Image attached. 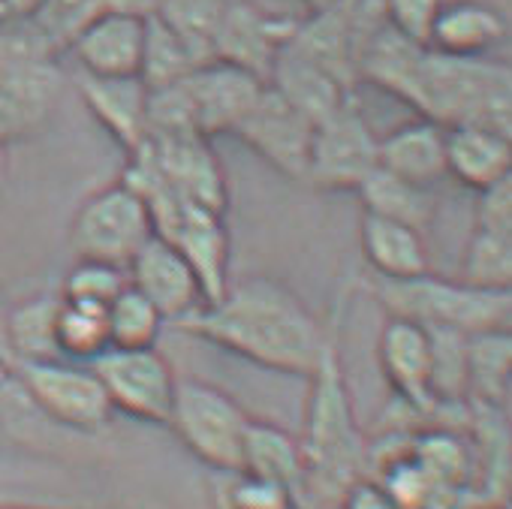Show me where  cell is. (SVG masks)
Returning a JSON list of instances; mask_svg holds the SVG:
<instances>
[{"mask_svg": "<svg viewBox=\"0 0 512 509\" xmlns=\"http://www.w3.org/2000/svg\"><path fill=\"white\" fill-rule=\"evenodd\" d=\"M232 0H157L154 16L166 22L202 61H211V37Z\"/></svg>", "mask_w": 512, "mask_h": 509, "instance_id": "cell-33", "label": "cell"}, {"mask_svg": "<svg viewBox=\"0 0 512 509\" xmlns=\"http://www.w3.org/2000/svg\"><path fill=\"white\" fill-rule=\"evenodd\" d=\"M335 509H401L395 503V497L386 491V485L380 479H374L371 473H365L362 479H356L338 500Z\"/></svg>", "mask_w": 512, "mask_h": 509, "instance_id": "cell-37", "label": "cell"}, {"mask_svg": "<svg viewBox=\"0 0 512 509\" xmlns=\"http://www.w3.org/2000/svg\"><path fill=\"white\" fill-rule=\"evenodd\" d=\"M359 241H362V257L371 269V278L410 281V278L431 272L425 238L419 229L407 223L362 214Z\"/></svg>", "mask_w": 512, "mask_h": 509, "instance_id": "cell-21", "label": "cell"}, {"mask_svg": "<svg viewBox=\"0 0 512 509\" xmlns=\"http://www.w3.org/2000/svg\"><path fill=\"white\" fill-rule=\"evenodd\" d=\"M446 175L473 193L512 178V136L485 127H446Z\"/></svg>", "mask_w": 512, "mask_h": 509, "instance_id": "cell-23", "label": "cell"}, {"mask_svg": "<svg viewBox=\"0 0 512 509\" xmlns=\"http://www.w3.org/2000/svg\"><path fill=\"white\" fill-rule=\"evenodd\" d=\"M7 169H10V142L0 139V184L7 178Z\"/></svg>", "mask_w": 512, "mask_h": 509, "instance_id": "cell-40", "label": "cell"}, {"mask_svg": "<svg viewBox=\"0 0 512 509\" xmlns=\"http://www.w3.org/2000/svg\"><path fill=\"white\" fill-rule=\"evenodd\" d=\"M4 4H7L13 19H28V16H34L46 4V0H4Z\"/></svg>", "mask_w": 512, "mask_h": 509, "instance_id": "cell-39", "label": "cell"}, {"mask_svg": "<svg viewBox=\"0 0 512 509\" xmlns=\"http://www.w3.org/2000/svg\"><path fill=\"white\" fill-rule=\"evenodd\" d=\"M190 118L199 136H232L241 118L253 109L256 97L263 94L266 82L235 70L220 61H205L187 79H181Z\"/></svg>", "mask_w": 512, "mask_h": 509, "instance_id": "cell-15", "label": "cell"}, {"mask_svg": "<svg viewBox=\"0 0 512 509\" xmlns=\"http://www.w3.org/2000/svg\"><path fill=\"white\" fill-rule=\"evenodd\" d=\"M512 338L509 329L467 335V404L509 413Z\"/></svg>", "mask_w": 512, "mask_h": 509, "instance_id": "cell-25", "label": "cell"}, {"mask_svg": "<svg viewBox=\"0 0 512 509\" xmlns=\"http://www.w3.org/2000/svg\"><path fill=\"white\" fill-rule=\"evenodd\" d=\"M238 470L281 482L305 503V458H302L299 434L287 431L278 422L250 416Z\"/></svg>", "mask_w": 512, "mask_h": 509, "instance_id": "cell-24", "label": "cell"}, {"mask_svg": "<svg viewBox=\"0 0 512 509\" xmlns=\"http://www.w3.org/2000/svg\"><path fill=\"white\" fill-rule=\"evenodd\" d=\"M151 235L154 223L148 205L124 178L94 190L70 223V247L76 257L115 263L121 269H127Z\"/></svg>", "mask_w": 512, "mask_h": 509, "instance_id": "cell-7", "label": "cell"}, {"mask_svg": "<svg viewBox=\"0 0 512 509\" xmlns=\"http://www.w3.org/2000/svg\"><path fill=\"white\" fill-rule=\"evenodd\" d=\"M476 509H503V506H476Z\"/></svg>", "mask_w": 512, "mask_h": 509, "instance_id": "cell-44", "label": "cell"}, {"mask_svg": "<svg viewBox=\"0 0 512 509\" xmlns=\"http://www.w3.org/2000/svg\"><path fill=\"white\" fill-rule=\"evenodd\" d=\"M356 290L359 281L353 275L338 287V299L326 317V344L308 377L305 425L299 434L305 458V509H335L341 494L368 473V437L359 425L341 356L344 317Z\"/></svg>", "mask_w": 512, "mask_h": 509, "instance_id": "cell-2", "label": "cell"}, {"mask_svg": "<svg viewBox=\"0 0 512 509\" xmlns=\"http://www.w3.org/2000/svg\"><path fill=\"white\" fill-rule=\"evenodd\" d=\"M232 136L284 178L305 181L314 121L290 106L272 85L263 88V94L256 97L253 109L241 118Z\"/></svg>", "mask_w": 512, "mask_h": 509, "instance_id": "cell-12", "label": "cell"}, {"mask_svg": "<svg viewBox=\"0 0 512 509\" xmlns=\"http://www.w3.org/2000/svg\"><path fill=\"white\" fill-rule=\"evenodd\" d=\"M10 374H13L10 368H4V365H0V389H4V383L10 380ZM0 443H4V440H0Z\"/></svg>", "mask_w": 512, "mask_h": 509, "instance_id": "cell-42", "label": "cell"}, {"mask_svg": "<svg viewBox=\"0 0 512 509\" xmlns=\"http://www.w3.org/2000/svg\"><path fill=\"white\" fill-rule=\"evenodd\" d=\"M55 341H58V356L61 359H67V362H94L103 350H109L106 308L61 299Z\"/></svg>", "mask_w": 512, "mask_h": 509, "instance_id": "cell-32", "label": "cell"}, {"mask_svg": "<svg viewBox=\"0 0 512 509\" xmlns=\"http://www.w3.org/2000/svg\"><path fill=\"white\" fill-rule=\"evenodd\" d=\"M377 359L386 383L395 392V401L413 410L425 425L437 422L440 410L431 392V371H434L431 332L419 323L386 317L377 341Z\"/></svg>", "mask_w": 512, "mask_h": 509, "instance_id": "cell-14", "label": "cell"}, {"mask_svg": "<svg viewBox=\"0 0 512 509\" xmlns=\"http://www.w3.org/2000/svg\"><path fill=\"white\" fill-rule=\"evenodd\" d=\"M440 7H443V0H383L386 25L419 46L428 43L431 25Z\"/></svg>", "mask_w": 512, "mask_h": 509, "instance_id": "cell-35", "label": "cell"}, {"mask_svg": "<svg viewBox=\"0 0 512 509\" xmlns=\"http://www.w3.org/2000/svg\"><path fill=\"white\" fill-rule=\"evenodd\" d=\"M266 85H272L290 106H296L308 121H314V127L356 97V91L341 85L311 58L299 55L290 43L278 55Z\"/></svg>", "mask_w": 512, "mask_h": 509, "instance_id": "cell-22", "label": "cell"}, {"mask_svg": "<svg viewBox=\"0 0 512 509\" xmlns=\"http://www.w3.org/2000/svg\"><path fill=\"white\" fill-rule=\"evenodd\" d=\"M127 284H130L127 281V269H121L115 263H103V260H82V257H76V263L64 275V284H61L58 296L64 302L109 308Z\"/></svg>", "mask_w": 512, "mask_h": 509, "instance_id": "cell-34", "label": "cell"}, {"mask_svg": "<svg viewBox=\"0 0 512 509\" xmlns=\"http://www.w3.org/2000/svg\"><path fill=\"white\" fill-rule=\"evenodd\" d=\"M476 196L479 199H476V223L473 226L512 235V178H503Z\"/></svg>", "mask_w": 512, "mask_h": 509, "instance_id": "cell-36", "label": "cell"}, {"mask_svg": "<svg viewBox=\"0 0 512 509\" xmlns=\"http://www.w3.org/2000/svg\"><path fill=\"white\" fill-rule=\"evenodd\" d=\"M13 16H10V10H7V4H4V0H0V28H4L7 22H10Z\"/></svg>", "mask_w": 512, "mask_h": 509, "instance_id": "cell-41", "label": "cell"}, {"mask_svg": "<svg viewBox=\"0 0 512 509\" xmlns=\"http://www.w3.org/2000/svg\"><path fill=\"white\" fill-rule=\"evenodd\" d=\"M377 166L419 187H431L446 178V127L413 118L377 142Z\"/></svg>", "mask_w": 512, "mask_h": 509, "instance_id": "cell-19", "label": "cell"}, {"mask_svg": "<svg viewBox=\"0 0 512 509\" xmlns=\"http://www.w3.org/2000/svg\"><path fill=\"white\" fill-rule=\"evenodd\" d=\"M175 329L256 368L305 380L317 368L329 332L326 320L272 275H247L229 284L217 302L196 308Z\"/></svg>", "mask_w": 512, "mask_h": 509, "instance_id": "cell-1", "label": "cell"}, {"mask_svg": "<svg viewBox=\"0 0 512 509\" xmlns=\"http://www.w3.org/2000/svg\"><path fill=\"white\" fill-rule=\"evenodd\" d=\"M211 506L214 509H305V503L287 485L247 470L214 473Z\"/></svg>", "mask_w": 512, "mask_h": 509, "instance_id": "cell-30", "label": "cell"}, {"mask_svg": "<svg viewBox=\"0 0 512 509\" xmlns=\"http://www.w3.org/2000/svg\"><path fill=\"white\" fill-rule=\"evenodd\" d=\"M64 94L58 55L37 37L28 19L0 28V139H34L52 121Z\"/></svg>", "mask_w": 512, "mask_h": 509, "instance_id": "cell-5", "label": "cell"}, {"mask_svg": "<svg viewBox=\"0 0 512 509\" xmlns=\"http://www.w3.org/2000/svg\"><path fill=\"white\" fill-rule=\"evenodd\" d=\"M205 61L157 16L145 19V49H142V67L139 79L148 91L169 88L181 79H187L196 67Z\"/></svg>", "mask_w": 512, "mask_h": 509, "instance_id": "cell-28", "label": "cell"}, {"mask_svg": "<svg viewBox=\"0 0 512 509\" xmlns=\"http://www.w3.org/2000/svg\"><path fill=\"white\" fill-rule=\"evenodd\" d=\"M0 509H31V506H0Z\"/></svg>", "mask_w": 512, "mask_h": 509, "instance_id": "cell-43", "label": "cell"}, {"mask_svg": "<svg viewBox=\"0 0 512 509\" xmlns=\"http://www.w3.org/2000/svg\"><path fill=\"white\" fill-rule=\"evenodd\" d=\"M250 413L220 386L199 377H178L166 428L181 446L214 473L241 467V446Z\"/></svg>", "mask_w": 512, "mask_h": 509, "instance_id": "cell-6", "label": "cell"}, {"mask_svg": "<svg viewBox=\"0 0 512 509\" xmlns=\"http://www.w3.org/2000/svg\"><path fill=\"white\" fill-rule=\"evenodd\" d=\"M458 281L479 290H512V235L473 226Z\"/></svg>", "mask_w": 512, "mask_h": 509, "instance_id": "cell-29", "label": "cell"}, {"mask_svg": "<svg viewBox=\"0 0 512 509\" xmlns=\"http://www.w3.org/2000/svg\"><path fill=\"white\" fill-rule=\"evenodd\" d=\"M145 49V19L127 13H109L94 19L70 46L85 76L130 79L139 76Z\"/></svg>", "mask_w": 512, "mask_h": 509, "instance_id": "cell-17", "label": "cell"}, {"mask_svg": "<svg viewBox=\"0 0 512 509\" xmlns=\"http://www.w3.org/2000/svg\"><path fill=\"white\" fill-rule=\"evenodd\" d=\"M58 311H61L58 293H40L7 308V338H10V353L16 365L61 359L58 341H55Z\"/></svg>", "mask_w": 512, "mask_h": 509, "instance_id": "cell-27", "label": "cell"}, {"mask_svg": "<svg viewBox=\"0 0 512 509\" xmlns=\"http://www.w3.org/2000/svg\"><path fill=\"white\" fill-rule=\"evenodd\" d=\"M91 371L103 383L115 413H124L148 425L169 422L178 377L157 347H142V350L109 347L91 362Z\"/></svg>", "mask_w": 512, "mask_h": 509, "instance_id": "cell-9", "label": "cell"}, {"mask_svg": "<svg viewBox=\"0 0 512 509\" xmlns=\"http://www.w3.org/2000/svg\"><path fill=\"white\" fill-rule=\"evenodd\" d=\"M136 151L148 157L154 172L181 199L202 205L214 214H226V205H229L226 172L211 148V139L199 133L145 136Z\"/></svg>", "mask_w": 512, "mask_h": 509, "instance_id": "cell-13", "label": "cell"}, {"mask_svg": "<svg viewBox=\"0 0 512 509\" xmlns=\"http://www.w3.org/2000/svg\"><path fill=\"white\" fill-rule=\"evenodd\" d=\"M106 326H109V347L142 350V347H157L166 320L136 287L127 284L118 293V299L106 308Z\"/></svg>", "mask_w": 512, "mask_h": 509, "instance_id": "cell-31", "label": "cell"}, {"mask_svg": "<svg viewBox=\"0 0 512 509\" xmlns=\"http://www.w3.org/2000/svg\"><path fill=\"white\" fill-rule=\"evenodd\" d=\"M0 365L13 371V353H10V338H7V305L0 299Z\"/></svg>", "mask_w": 512, "mask_h": 509, "instance_id": "cell-38", "label": "cell"}, {"mask_svg": "<svg viewBox=\"0 0 512 509\" xmlns=\"http://www.w3.org/2000/svg\"><path fill=\"white\" fill-rule=\"evenodd\" d=\"M362 290L386 311L425 329H449L461 335L512 329V290H479L464 281L419 275L410 281H359Z\"/></svg>", "mask_w": 512, "mask_h": 509, "instance_id": "cell-4", "label": "cell"}, {"mask_svg": "<svg viewBox=\"0 0 512 509\" xmlns=\"http://www.w3.org/2000/svg\"><path fill=\"white\" fill-rule=\"evenodd\" d=\"M506 37V19L485 0H443L428 49L449 58H485Z\"/></svg>", "mask_w": 512, "mask_h": 509, "instance_id": "cell-20", "label": "cell"}, {"mask_svg": "<svg viewBox=\"0 0 512 509\" xmlns=\"http://www.w3.org/2000/svg\"><path fill=\"white\" fill-rule=\"evenodd\" d=\"M377 142L380 136L353 97L314 127L305 181L326 193H356L377 169Z\"/></svg>", "mask_w": 512, "mask_h": 509, "instance_id": "cell-10", "label": "cell"}, {"mask_svg": "<svg viewBox=\"0 0 512 509\" xmlns=\"http://www.w3.org/2000/svg\"><path fill=\"white\" fill-rule=\"evenodd\" d=\"M356 193L365 205V214L407 223L419 232H425L431 226L434 211H437V199H434L431 187L410 184L380 166L362 181V187Z\"/></svg>", "mask_w": 512, "mask_h": 509, "instance_id": "cell-26", "label": "cell"}, {"mask_svg": "<svg viewBox=\"0 0 512 509\" xmlns=\"http://www.w3.org/2000/svg\"><path fill=\"white\" fill-rule=\"evenodd\" d=\"M13 374L31 395V401L43 410V416L64 431L100 434L115 416L106 389L91 365L85 368L67 359L22 362L13 368Z\"/></svg>", "mask_w": 512, "mask_h": 509, "instance_id": "cell-8", "label": "cell"}, {"mask_svg": "<svg viewBox=\"0 0 512 509\" xmlns=\"http://www.w3.org/2000/svg\"><path fill=\"white\" fill-rule=\"evenodd\" d=\"M299 19L272 13L253 0H232L211 37V61L244 70L260 82H269V73L278 55L293 40Z\"/></svg>", "mask_w": 512, "mask_h": 509, "instance_id": "cell-11", "label": "cell"}, {"mask_svg": "<svg viewBox=\"0 0 512 509\" xmlns=\"http://www.w3.org/2000/svg\"><path fill=\"white\" fill-rule=\"evenodd\" d=\"M79 94L91 118L124 148L136 151L148 136V88L139 76L130 79H100L79 76Z\"/></svg>", "mask_w": 512, "mask_h": 509, "instance_id": "cell-18", "label": "cell"}, {"mask_svg": "<svg viewBox=\"0 0 512 509\" xmlns=\"http://www.w3.org/2000/svg\"><path fill=\"white\" fill-rule=\"evenodd\" d=\"M410 109L440 127L512 136V73L491 58H449L425 46Z\"/></svg>", "mask_w": 512, "mask_h": 509, "instance_id": "cell-3", "label": "cell"}, {"mask_svg": "<svg viewBox=\"0 0 512 509\" xmlns=\"http://www.w3.org/2000/svg\"><path fill=\"white\" fill-rule=\"evenodd\" d=\"M127 281L163 314L166 323H181L205 305L190 263L160 235H151L127 263Z\"/></svg>", "mask_w": 512, "mask_h": 509, "instance_id": "cell-16", "label": "cell"}]
</instances>
